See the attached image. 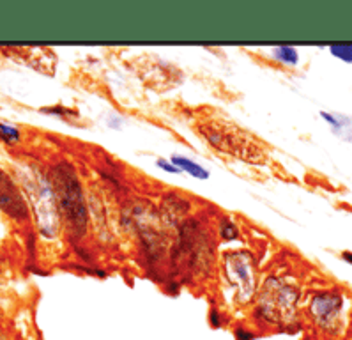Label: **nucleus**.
Instances as JSON below:
<instances>
[{
    "instance_id": "11",
    "label": "nucleus",
    "mask_w": 352,
    "mask_h": 340,
    "mask_svg": "<svg viewBox=\"0 0 352 340\" xmlns=\"http://www.w3.org/2000/svg\"><path fill=\"white\" fill-rule=\"evenodd\" d=\"M273 55L274 59H278V61H282L285 64H298L299 61L298 50L292 48V46H278V48L273 50Z\"/></svg>"
},
{
    "instance_id": "8",
    "label": "nucleus",
    "mask_w": 352,
    "mask_h": 340,
    "mask_svg": "<svg viewBox=\"0 0 352 340\" xmlns=\"http://www.w3.org/2000/svg\"><path fill=\"white\" fill-rule=\"evenodd\" d=\"M320 117H322L326 123H329L331 129L338 135V137H342L344 140L352 142V117L338 112H320Z\"/></svg>"
},
{
    "instance_id": "12",
    "label": "nucleus",
    "mask_w": 352,
    "mask_h": 340,
    "mask_svg": "<svg viewBox=\"0 0 352 340\" xmlns=\"http://www.w3.org/2000/svg\"><path fill=\"white\" fill-rule=\"evenodd\" d=\"M329 52H331L333 57L352 64V45H335L329 48Z\"/></svg>"
},
{
    "instance_id": "15",
    "label": "nucleus",
    "mask_w": 352,
    "mask_h": 340,
    "mask_svg": "<svg viewBox=\"0 0 352 340\" xmlns=\"http://www.w3.org/2000/svg\"><path fill=\"white\" fill-rule=\"evenodd\" d=\"M342 257H344V261L351 262V264H352V252H344V253H342Z\"/></svg>"
},
{
    "instance_id": "2",
    "label": "nucleus",
    "mask_w": 352,
    "mask_h": 340,
    "mask_svg": "<svg viewBox=\"0 0 352 340\" xmlns=\"http://www.w3.org/2000/svg\"><path fill=\"white\" fill-rule=\"evenodd\" d=\"M25 188L34 204V215L38 227L45 236L54 237L58 231V204L52 181L41 172L34 170L25 178Z\"/></svg>"
},
{
    "instance_id": "3",
    "label": "nucleus",
    "mask_w": 352,
    "mask_h": 340,
    "mask_svg": "<svg viewBox=\"0 0 352 340\" xmlns=\"http://www.w3.org/2000/svg\"><path fill=\"white\" fill-rule=\"evenodd\" d=\"M262 301H264L265 317L271 321H280L283 315L294 312L298 293H296L294 287L280 284L276 278H271V280H267V286L264 289Z\"/></svg>"
},
{
    "instance_id": "5",
    "label": "nucleus",
    "mask_w": 352,
    "mask_h": 340,
    "mask_svg": "<svg viewBox=\"0 0 352 340\" xmlns=\"http://www.w3.org/2000/svg\"><path fill=\"white\" fill-rule=\"evenodd\" d=\"M225 273L239 289L243 299H250L255 289V268L252 255L246 252H230L225 255Z\"/></svg>"
},
{
    "instance_id": "10",
    "label": "nucleus",
    "mask_w": 352,
    "mask_h": 340,
    "mask_svg": "<svg viewBox=\"0 0 352 340\" xmlns=\"http://www.w3.org/2000/svg\"><path fill=\"white\" fill-rule=\"evenodd\" d=\"M20 137L21 133L16 126L11 125V123L0 120V140L6 142V144H16L20 140Z\"/></svg>"
},
{
    "instance_id": "13",
    "label": "nucleus",
    "mask_w": 352,
    "mask_h": 340,
    "mask_svg": "<svg viewBox=\"0 0 352 340\" xmlns=\"http://www.w3.org/2000/svg\"><path fill=\"white\" fill-rule=\"evenodd\" d=\"M156 163H157V167H162L163 170H166V172H170V174H181V172H183V170L177 169V167L174 165V163L166 162V160H162V158H160V160H157Z\"/></svg>"
},
{
    "instance_id": "7",
    "label": "nucleus",
    "mask_w": 352,
    "mask_h": 340,
    "mask_svg": "<svg viewBox=\"0 0 352 340\" xmlns=\"http://www.w3.org/2000/svg\"><path fill=\"white\" fill-rule=\"evenodd\" d=\"M342 305H344V299L336 293H320L311 299L310 312L322 326H329L340 314Z\"/></svg>"
},
{
    "instance_id": "14",
    "label": "nucleus",
    "mask_w": 352,
    "mask_h": 340,
    "mask_svg": "<svg viewBox=\"0 0 352 340\" xmlns=\"http://www.w3.org/2000/svg\"><path fill=\"white\" fill-rule=\"evenodd\" d=\"M237 337H239V340H248V339H253L252 333L241 332V330H237Z\"/></svg>"
},
{
    "instance_id": "4",
    "label": "nucleus",
    "mask_w": 352,
    "mask_h": 340,
    "mask_svg": "<svg viewBox=\"0 0 352 340\" xmlns=\"http://www.w3.org/2000/svg\"><path fill=\"white\" fill-rule=\"evenodd\" d=\"M204 135L211 140L214 147L232 154H248L250 160L255 162L253 156H261V151L257 147H250L245 138V133L237 129V126H223V125H208L204 128Z\"/></svg>"
},
{
    "instance_id": "6",
    "label": "nucleus",
    "mask_w": 352,
    "mask_h": 340,
    "mask_svg": "<svg viewBox=\"0 0 352 340\" xmlns=\"http://www.w3.org/2000/svg\"><path fill=\"white\" fill-rule=\"evenodd\" d=\"M0 209L16 222H25L29 218L25 197L4 169H0Z\"/></svg>"
},
{
    "instance_id": "1",
    "label": "nucleus",
    "mask_w": 352,
    "mask_h": 340,
    "mask_svg": "<svg viewBox=\"0 0 352 340\" xmlns=\"http://www.w3.org/2000/svg\"><path fill=\"white\" fill-rule=\"evenodd\" d=\"M50 181L55 190L57 204L63 211L64 222L67 224V231L73 236H82L87 229V208L75 169L64 162L58 163L52 170Z\"/></svg>"
},
{
    "instance_id": "9",
    "label": "nucleus",
    "mask_w": 352,
    "mask_h": 340,
    "mask_svg": "<svg viewBox=\"0 0 352 340\" xmlns=\"http://www.w3.org/2000/svg\"><path fill=\"white\" fill-rule=\"evenodd\" d=\"M170 162L174 163L177 169L181 170H186L188 174H191L193 178L197 179H209V172L206 169H204L202 165H199V163L191 162V160H188V158H183V156H172V160Z\"/></svg>"
}]
</instances>
